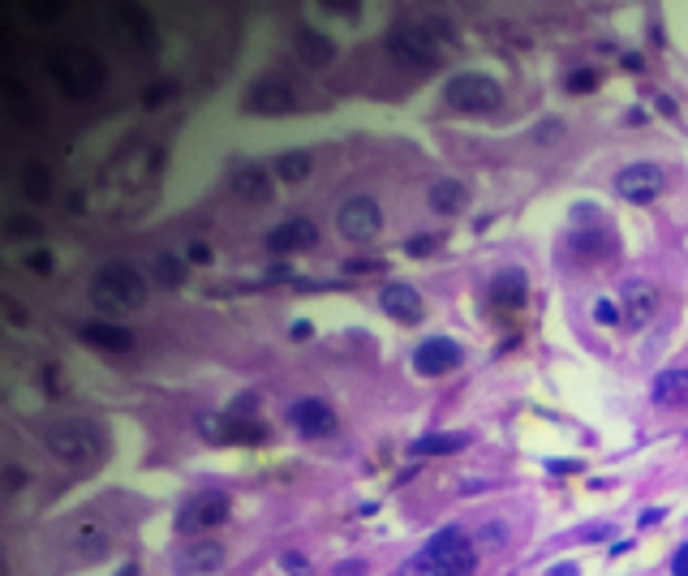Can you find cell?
<instances>
[{
  "label": "cell",
  "instance_id": "cell-25",
  "mask_svg": "<svg viewBox=\"0 0 688 576\" xmlns=\"http://www.w3.org/2000/svg\"><path fill=\"white\" fill-rule=\"evenodd\" d=\"M155 276H160V284H168V288H181L190 271H185V263L177 254H160L155 258Z\"/></svg>",
  "mask_w": 688,
  "mask_h": 576
},
{
  "label": "cell",
  "instance_id": "cell-22",
  "mask_svg": "<svg viewBox=\"0 0 688 576\" xmlns=\"http://www.w3.org/2000/svg\"><path fill=\"white\" fill-rule=\"evenodd\" d=\"M297 56L310 69H323L336 61V48H332V39H323L319 31H297Z\"/></svg>",
  "mask_w": 688,
  "mask_h": 576
},
{
  "label": "cell",
  "instance_id": "cell-5",
  "mask_svg": "<svg viewBox=\"0 0 688 576\" xmlns=\"http://www.w3.org/2000/svg\"><path fill=\"white\" fill-rule=\"evenodd\" d=\"M228 521V495L224 491H198L185 495V503L177 508V534L181 538H198L207 529Z\"/></svg>",
  "mask_w": 688,
  "mask_h": 576
},
{
  "label": "cell",
  "instance_id": "cell-11",
  "mask_svg": "<svg viewBox=\"0 0 688 576\" xmlns=\"http://www.w3.org/2000/svg\"><path fill=\"white\" fill-rule=\"evenodd\" d=\"M314 241H319L314 220H306V215H289V220H280L267 233V250L271 254H297V250H310Z\"/></svg>",
  "mask_w": 688,
  "mask_h": 576
},
{
  "label": "cell",
  "instance_id": "cell-4",
  "mask_svg": "<svg viewBox=\"0 0 688 576\" xmlns=\"http://www.w3.org/2000/svg\"><path fill=\"white\" fill-rule=\"evenodd\" d=\"M443 104L452 112H469V117H482V112H495L504 104V86L491 74H456L443 82Z\"/></svg>",
  "mask_w": 688,
  "mask_h": 576
},
{
  "label": "cell",
  "instance_id": "cell-34",
  "mask_svg": "<svg viewBox=\"0 0 688 576\" xmlns=\"http://www.w3.org/2000/svg\"><path fill=\"white\" fill-rule=\"evenodd\" d=\"M559 134H564V125L551 121V125H538V142H555Z\"/></svg>",
  "mask_w": 688,
  "mask_h": 576
},
{
  "label": "cell",
  "instance_id": "cell-13",
  "mask_svg": "<svg viewBox=\"0 0 688 576\" xmlns=\"http://www.w3.org/2000/svg\"><path fill=\"white\" fill-rule=\"evenodd\" d=\"M379 310L392 314L396 323H418L422 319V293L413 284H383L379 288Z\"/></svg>",
  "mask_w": 688,
  "mask_h": 576
},
{
  "label": "cell",
  "instance_id": "cell-23",
  "mask_svg": "<svg viewBox=\"0 0 688 576\" xmlns=\"http://www.w3.org/2000/svg\"><path fill=\"white\" fill-rule=\"evenodd\" d=\"M465 435H426V439H418L409 448V456L413 460H426V456H452V452H461L465 448Z\"/></svg>",
  "mask_w": 688,
  "mask_h": 576
},
{
  "label": "cell",
  "instance_id": "cell-21",
  "mask_svg": "<svg viewBox=\"0 0 688 576\" xmlns=\"http://www.w3.org/2000/svg\"><path fill=\"white\" fill-rule=\"evenodd\" d=\"M469 207V190L461 181H435L430 185V211L435 215H461Z\"/></svg>",
  "mask_w": 688,
  "mask_h": 576
},
{
  "label": "cell",
  "instance_id": "cell-35",
  "mask_svg": "<svg viewBox=\"0 0 688 576\" xmlns=\"http://www.w3.org/2000/svg\"><path fill=\"white\" fill-rule=\"evenodd\" d=\"M284 568H289L293 576H306L310 568H306V559H301V555H284Z\"/></svg>",
  "mask_w": 688,
  "mask_h": 576
},
{
  "label": "cell",
  "instance_id": "cell-2",
  "mask_svg": "<svg viewBox=\"0 0 688 576\" xmlns=\"http://www.w3.org/2000/svg\"><path fill=\"white\" fill-rule=\"evenodd\" d=\"M147 297H151L147 276L129 263H104L91 280V301L104 314H134L147 306Z\"/></svg>",
  "mask_w": 688,
  "mask_h": 576
},
{
  "label": "cell",
  "instance_id": "cell-39",
  "mask_svg": "<svg viewBox=\"0 0 688 576\" xmlns=\"http://www.w3.org/2000/svg\"><path fill=\"white\" fill-rule=\"evenodd\" d=\"M547 576H577V564H559V568H551Z\"/></svg>",
  "mask_w": 688,
  "mask_h": 576
},
{
  "label": "cell",
  "instance_id": "cell-28",
  "mask_svg": "<svg viewBox=\"0 0 688 576\" xmlns=\"http://www.w3.org/2000/svg\"><path fill=\"white\" fill-rule=\"evenodd\" d=\"M577 250H585L590 258L615 254V237H611V233H598V237H577Z\"/></svg>",
  "mask_w": 688,
  "mask_h": 576
},
{
  "label": "cell",
  "instance_id": "cell-8",
  "mask_svg": "<svg viewBox=\"0 0 688 576\" xmlns=\"http://www.w3.org/2000/svg\"><path fill=\"white\" fill-rule=\"evenodd\" d=\"M615 190H620L624 203H637V207L654 203V198L663 194V168L645 164V160L628 164V168H620V177H615Z\"/></svg>",
  "mask_w": 688,
  "mask_h": 576
},
{
  "label": "cell",
  "instance_id": "cell-24",
  "mask_svg": "<svg viewBox=\"0 0 688 576\" xmlns=\"http://www.w3.org/2000/svg\"><path fill=\"white\" fill-rule=\"evenodd\" d=\"M237 194L241 198H250V203H267V198H271V177H267V172L263 168H241L237 172Z\"/></svg>",
  "mask_w": 688,
  "mask_h": 576
},
{
  "label": "cell",
  "instance_id": "cell-18",
  "mask_svg": "<svg viewBox=\"0 0 688 576\" xmlns=\"http://www.w3.org/2000/svg\"><path fill=\"white\" fill-rule=\"evenodd\" d=\"M172 564H177L181 576H194V572H211L224 564V546L220 542H190L185 551L172 555Z\"/></svg>",
  "mask_w": 688,
  "mask_h": 576
},
{
  "label": "cell",
  "instance_id": "cell-3",
  "mask_svg": "<svg viewBox=\"0 0 688 576\" xmlns=\"http://www.w3.org/2000/svg\"><path fill=\"white\" fill-rule=\"evenodd\" d=\"M43 448L61 465H95L104 456V435L91 422H52L43 430Z\"/></svg>",
  "mask_w": 688,
  "mask_h": 576
},
{
  "label": "cell",
  "instance_id": "cell-31",
  "mask_svg": "<svg viewBox=\"0 0 688 576\" xmlns=\"http://www.w3.org/2000/svg\"><path fill=\"white\" fill-rule=\"evenodd\" d=\"M439 246V237H409L405 241V254H426V250H435Z\"/></svg>",
  "mask_w": 688,
  "mask_h": 576
},
{
  "label": "cell",
  "instance_id": "cell-29",
  "mask_svg": "<svg viewBox=\"0 0 688 576\" xmlns=\"http://www.w3.org/2000/svg\"><path fill=\"white\" fill-rule=\"evenodd\" d=\"M568 91L572 95H590L594 91V86H598V74H594V69H572V74H568Z\"/></svg>",
  "mask_w": 688,
  "mask_h": 576
},
{
  "label": "cell",
  "instance_id": "cell-12",
  "mask_svg": "<svg viewBox=\"0 0 688 576\" xmlns=\"http://www.w3.org/2000/svg\"><path fill=\"white\" fill-rule=\"evenodd\" d=\"M289 426H297L306 439H327V435H336V413L327 400H297V405L289 409Z\"/></svg>",
  "mask_w": 688,
  "mask_h": 576
},
{
  "label": "cell",
  "instance_id": "cell-14",
  "mask_svg": "<svg viewBox=\"0 0 688 576\" xmlns=\"http://www.w3.org/2000/svg\"><path fill=\"white\" fill-rule=\"evenodd\" d=\"M620 297H624V319L628 327H645L654 319V310H658V288L650 280H628L620 288Z\"/></svg>",
  "mask_w": 688,
  "mask_h": 576
},
{
  "label": "cell",
  "instance_id": "cell-26",
  "mask_svg": "<svg viewBox=\"0 0 688 576\" xmlns=\"http://www.w3.org/2000/svg\"><path fill=\"white\" fill-rule=\"evenodd\" d=\"M22 190L35 198V203H43L48 198V168H39V164H26L22 168Z\"/></svg>",
  "mask_w": 688,
  "mask_h": 576
},
{
  "label": "cell",
  "instance_id": "cell-40",
  "mask_svg": "<svg viewBox=\"0 0 688 576\" xmlns=\"http://www.w3.org/2000/svg\"><path fill=\"white\" fill-rule=\"evenodd\" d=\"M310 331H314L310 323H297V327H293V340H306V336H310Z\"/></svg>",
  "mask_w": 688,
  "mask_h": 576
},
{
  "label": "cell",
  "instance_id": "cell-30",
  "mask_svg": "<svg viewBox=\"0 0 688 576\" xmlns=\"http://www.w3.org/2000/svg\"><path fill=\"white\" fill-rule=\"evenodd\" d=\"M594 319L607 323V327H615V323H620V310H615L611 301H598V306H594Z\"/></svg>",
  "mask_w": 688,
  "mask_h": 576
},
{
  "label": "cell",
  "instance_id": "cell-1",
  "mask_svg": "<svg viewBox=\"0 0 688 576\" xmlns=\"http://www.w3.org/2000/svg\"><path fill=\"white\" fill-rule=\"evenodd\" d=\"M473 564H478V546L461 525H448L400 564V576H469Z\"/></svg>",
  "mask_w": 688,
  "mask_h": 576
},
{
  "label": "cell",
  "instance_id": "cell-38",
  "mask_svg": "<svg viewBox=\"0 0 688 576\" xmlns=\"http://www.w3.org/2000/svg\"><path fill=\"white\" fill-rule=\"evenodd\" d=\"M654 521H663V508H650V512H641V525H654Z\"/></svg>",
  "mask_w": 688,
  "mask_h": 576
},
{
  "label": "cell",
  "instance_id": "cell-15",
  "mask_svg": "<svg viewBox=\"0 0 688 576\" xmlns=\"http://www.w3.org/2000/svg\"><path fill=\"white\" fill-rule=\"evenodd\" d=\"M387 48H392L396 61H405L413 69H435L439 65V52L422 39V31H396L392 39H387Z\"/></svg>",
  "mask_w": 688,
  "mask_h": 576
},
{
  "label": "cell",
  "instance_id": "cell-33",
  "mask_svg": "<svg viewBox=\"0 0 688 576\" xmlns=\"http://www.w3.org/2000/svg\"><path fill=\"white\" fill-rule=\"evenodd\" d=\"M383 263L379 258H353V263H344V271H379Z\"/></svg>",
  "mask_w": 688,
  "mask_h": 576
},
{
  "label": "cell",
  "instance_id": "cell-9",
  "mask_svg": "<svg viewBox=\"0 0 688 576\" xmlns=\"http://www.w3.org/2000/svg\"><path fill=\"white\" fill-rule=\"evenodd\" d=\"M461 357H465V349L456 340L430 336V340H422L418 349H413V370L426 374V379H439V374H448V370L461 366Z\"/></svg>",
  "mask_w": 688,
  "mask_h": 576
},
{
  "label": "cell",
  "instance_id": "cell-19",
  "mask_svg": "<svg viewBox=\"0 0 688 576\" xmlns=\"http://www.w3.org/2000/svg\"><path fill=\"white\" fill-rule=\"evenodd\" d=\"M654 405L663 409H688V370H663L650 387Z\"/></svg>",
  "mask_w": 688,
  "mask_h": 576
},
{
  "label": "cell",
  "instance_id": "cell-7",
  "mask_svg": "<svg viewBox=\"0 0 688 576\" xmlns=\"http://www.w3.org/2000/svg\"><path fill=\"white\" fill-rule=\"evenodd\" d=\"M108 542H112V534H108V525L99 521V516H74V521L65 525V551L74 555V559H82V564H91V559H99L108 551Z\"/></svg>",
  "mask_w": 688,
  "mask_h": 576
},
{
  "label": "cell",
  "instance_id": "cell-17",
  "mask_svg": "<svg viewBox=\"0 0 688 576\" xmlns=\"http://www.w3.org/2000/svg\"><path fill=\"white\" fill-rule=\"evenodd\" d=\"M82 340L91 349H104V353H129L134 349V331L121 327V323H82Z\"/></svg>",
  "mask_w": 688,
  "mask_h": 576
},
{
  "label": "cell",
  "instance_id": "cell-20",
  "mask_svg": "<svg viewBox=\"0 0 688 576\" xmlns=\"http://www.w3.org/2000/svg\"><path fill=\"white\" fill-rule=\"evenodd\" d=\"M310 172H314L310 151H280L276 164H271V177L280 185H301V181H310Z\"/></svg>",
  "mask_w": 688,
  "mask_h": 576
},
{
  "label": "cell",
  "instance_id": "cell-27",
  "mask_svg": "<svg viewBox=\"0 0 688 576\" xmlns=\"http://www.w3.org/2000/svg\"><path fill=\"white\" fill-rule=\"evenodd\" d=\"M504 542H508V525H504V521H491V525H486L482 534H478V542H473V546H478V551H499Z\"/></svg>",
  "mask_w": 688,
  "mask_h": 576
},
{
  "label": "cell",
  "instance_id": "cell-37",
  "mask_svg": "<svg viewBox=\"0 0 688 576\" xmlns=\"http://www.w3.org/2000/svg\"><path fill=\"white\" fill-rule=\"evenodd\" d=\"M577 460H551V473H577Z\"/></svg>",
  "mask_w": 688,
  "mask_h": 576
},
{
  "label": "cell",
  "instance_id": "cell-16",
  "mask_svg": "<svg viewBox=\"0 0 688 576\" xmlns=\"http://www.w3.org/2000/svg\"><path fill=\"white\" fill-rule=\"evenodd\" d=\"M525 271H516V267H508V271H499V276L491 280V288H486V301H491L495 310H521L525 306Z\"/></svg>",
  "mask_w": 688,
  "mask_h": 576
},
{
  "label": "cell",
  "instance_id": "cell-6",
  "mask_svg": "<svg viewBox=\"0 0 688 576\" xmlns=\"http://www.w3.org/2000/svg\"><path fill=\"white\" fill-rule=\"evenodd\" d=\"M336 228H340L344 241H353V246H370V241L383 233V207L366 194L344 198L340 211H336Z\"/></svg>",
  "mask_w": 688,
  "mask_h": 576
},
{
  "label": "cell",
  "instance_id": "cell-32",
  "mask_svg": "<svg viewBox=\"0 0 688 576\" xmlns=\"http://www.w3.org/2000/svg\"><path fill=\"white\" fill-rule=\"evenodd\" d=\"M671 576H688V542L676 551V559H671Z\"/></svg>",
  "mask_w": 688,
  "mask_h": 576
},
{
  "label": "cell",
  "instance_id": "cell-36",
  "mask_svg": "<svg viewBox=\"0 0 688 576\" xmlns=\"http://www.w3.org/2000/svg\"><path fill=\"white\" fill-rule=\"evenodd\" d=\"M190 263H211V250L198 241V246H190Z\"/></svg>",
  "mask_w": 688,
  "mask_h": 576
},
{
  "label": "cell",
  "instance_id": "cell-10",
  "mask_svg": "<svg viewBox=\"0 0 688 576\" xmlns=\"http://www.w3.org/2000/svg\"><path fill=\"white\" fill-rule=\"evenodd\" d=\"M297 108V95L284 78H263L254 82V91L246 95V112H263V117H284Z\"/></svg>",
  "mask_w": 688,
  "mask_h": 576
}]
</instances>
